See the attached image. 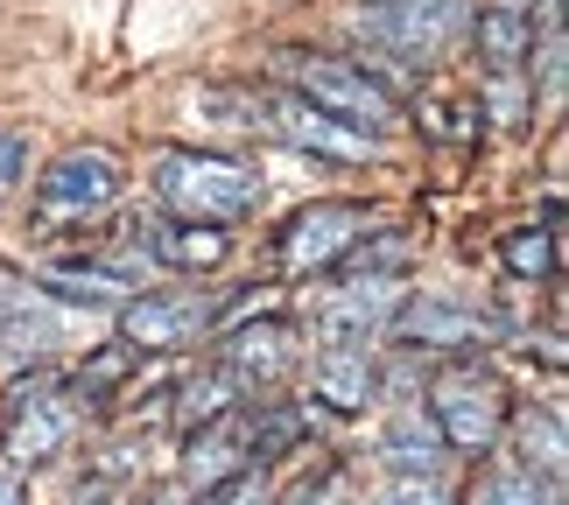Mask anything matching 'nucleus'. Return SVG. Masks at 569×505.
<instances>
[{
  "mask_svg": "<svg viewBox=\"0 0 569 505\" xmlns=\"http://www.w3.org/2000/svg\"><path fill=\"white\" fill-rule=\"evenodd\" d=\"M465 36H478V63H486V84L499 99V120L520 127V84H528V63H535V21H528V8H513V0L478 8Z\"/></svg>",
  "mask_w": 569,
  "mask_h": 505,
  "instance_id": "9",
  "label": "nucleus"
},
{
  "mask_svg": "<svg viewBox=\"0 0 569 505\" xmlns=\"http://www.w3.org/2000/svg\"><path fill=\"white\" fill-rule=\"evenodd\" d=\"M380 456H387L393 477H436L450 450H443V435H436L429 407L422 401H401V407L387 414V428H380Z\"/></svg>",
  "mask_w": 569,
  "mask_h": 505,
  "instance_id": "15",
  "label": "nucleus"
},
{
  "mask_svg": "<svg viewBox=\"0 0 569 505\" xmlns=\"http://www.w3.org/2000/svg\"><path fill=\"white\" fill-rule=\"evenodd\" d=\"M507 267H513V274H556V225L513 232V239H507Z\"/></svg>",
  "mask_w": 569,
  "mask_h": 505,
  "instance_id": "22",
  "label": "nucleus"
},
{
  "mask_svg": "<svg viewBox=\"0 0 569 505\" xmlns=\"http://www.w3.org/2000/svg\"><path fill=\"white\" fill-rule=\"evenodd\" d=\"M50 344H63V310L42 289H29L0 316V358H42Z\"/></svg>",
  "mask_w": 569,
  "mask_h": 505,
  "instance_id": "19",
  "label": "nucleus"
},
{
  "mask_svg": "<svg viewBox=\"0 0 569 505\" xmlns=\"http://www.w3.org/2000/svg\"><path fill=\"white\" fill-rule=\"evenodd\" d=\"M274 84L296 92L302 105H317L323 120L366 134V141L393 127V92L366 71V63H345V57H323V50H281L274 57Z\"/></svg>",
  "mask_w": 569,
  "mask_h": 505,
  "instance_id": "2",
  "label": "nucleus"
},
{
  "mask_svg": "<svg viewBox=\"0 0 569 505\" xmlns=\"http://www.w3.org/2000/svg\"><path fill=\"white\" fill-rule=\"evenodd\" d=\"M274 505H352V477H345L338 464H317L289 498H274Z\"/></svg>",
  "mask_w": 569,
  "mask_h": 505,
  "instance_id": "23",
  "label": "nucleus"
},
{
  "mask_svg": "<svg viewBox=\"0 0 569 505\" xmlns=\"http://www.w3.org/2000/svg\"><path fill=\"white\" fill-rule=\"evenodd\" d=\"M21 295H29V281H21V274L8 267V260H0V316H8V310H14Z\"/></svg>",
  "mask_w": 569,
  "mask_h": 505,
  "instance_id": "27",
  "label": "nucleus"
},
{
  "mask_svg": "<svg viewBox=\"0 0 569 505\" xmlns=\"http://www.w3.org/2000/svg\"><path fill=\"white\" fill-rule=\"evenodd\" d=\"M471 29V0H359V36L387 63L429 71L443 63Z\"/></svg>",
  "mask_w": 569,
  "mask_h": 505,
  "instance_id": "4",
  "label": "nucleus"
},
{
  "mask_svg": "<svg viewBox=\"0 0 569 505\" xmlns=\"http://www.w3.org/2000/svg\"><path fill=\"white\" fill-rule=\"evenodd\" d=\"M387 337L408 344V351H465V344H492L499 316L471 310V302H450V295H401Z\"/></svg>",
  "mask_w": 569,
  "mask_h": 505,
  "instance_id": "13",
  "label": "nucleus"
},
{
  "mask_svg": "<svg viewBox=\"0 0 569 505\" xmlns=\"http://www.w3.org/2000/svg\"><path fill=\"white\" fill-rule=\"evenodd\" d=\"M429 422L443 435V450H465V456H486L513 422V401H507V380L486 365H443L429 386Z\"/></svg>",
  "mask_w": 569,
  "mask_h": 505,
  "instance_id": "5",
  "label": "nucleus"
},
{
  "mask_svg": "<svg viewBox=\"0 0 569 505\" xmlns=\"http://www.w3.org/2000/svg\"><path fill=\"white\" fill-rule=\"evenodd\" d=\"M226 253H232V239L218 225H183V218H169V225L148 232V260H156V267H177V274H211V267H226Z\"/></svg>",
  "mask_w": 569,
  "mask_h": 505,
  "instance_id": "18",
  "label": "nucleus"
},
{
  "mask_svg": "<svg viewBox=\"0 0 569 505\" xmlns=\"http://www.w3.org/2000/svg\"><path fill=\"white\" fill-rule=\"evenodd\" d=\"M218 323V302L197 295V289H156V295H134L120 310V344L148 358V351H190L204 344Z\"/></svg>",
  "mask_w": 569,
  "mask_h": 505,
  "instance_id": "8",
  "label": "nucleus"
},
{
  "mask_svg": "<svg viewBox=\"0 0 569 505\" xmlns=\"http://www.w3.org/2000/svg\"><path fill=\"white\" fill-rule=\"evenodd\" d=\"M373 505H457L436 477H387V485L373 492Z\"/></svg>",
  "mask_w": 569,
  "mask_h": 505,
  "instance_id": "24",
  "label": "nucleus"
},
{
  "mask_svg": "<svg viewBox=\"0 0 569 505\" xmlns=\"http://www.w3.org/2000/svg\"><path fill=\"white\" fill-rule=\"evenodd\" d=\"M478 505H569L556 477H535L520 464H492L486 485H478Z\"/></svg>",
  "mask_w": 569,
  "mask_h": 505,
  "instance_id": "21",
  "label": "nucleus"
},
{
  "mask_svg": "<svg viewBox=\"0 0 569 505\" xmlns=\"http://www.w3.org/2000/svg\"><path fill=\"white\" fill-rule=\"evenodd\" d=\"M359 239H366V204L323 196V204L289 218V232H281V267L289 274H331V267L352 260Z\"/></svg>",
  "mask_w": 569,
  "mask_h": 505,
  "instance_id": "10",
  "label": "nucleus"
},
{
  "mask_svg": "<svg viewBox=\"0 0 569 505\" xmlns=\"http://www.w3.org/2000/svg\"><path fill=\"white\" fill-rule=\"evenodd\" d=\"M562 456H569V435H562V414L556 407H528L507 422V464L535 471V477H556L562 485Z\"/></svg>",
  "mask_w": 569,
  "mask_h": 505,
  "instance_id": "17",
  "label": "nucleus"
},
{
  "mask_svg": "<svg viewBox=\"0 0 569 505\" xmlns=\"http://www.w3.org/2000/svg\"><path fill=\"white\" fill-rule=\"evenodd\" d=\"M197 505H274V492H268L260 471H239V477H226V485H211Z\"/></svg>",
  "mask_w": 569,
  "mask_h": 505,
  "instance_id": "25",
  "label": "nucleus"
},
{
  "mask_svg": "<svg viewBox=\"0 0 569 505\" xmlns=\"http://www.w3.org/2000/svg\"><path fill=\"white\" fill-rule=\"evenodd\" d=\"M78 422H84V401H78L71 380H57V372H21L8 386V401H0V456H8V471H36V464H50V456H63Z\"/></svg>",
  "mask_w": 569,
  "mask_h": 505,
  "instance_id": "3",
  "label": "nucleus"
},
{
  "mask_svg": "<svg viewBox=\"0 0 569 505\" xmlns=\"http://www.w3.org/2000/svg\"><path fill=\"white\" fill-rule=\"evenodd\" d=\"M156 196L183 225H247L260 211V175L232 155H204V148H169L156 155Z\"/></svg>",
  "mask_w": 569,
  "mask_h": 505,
  "instance_id": "1",
  "label": "nucleus"
},
{
  "mask_svg": "<svg viewBox=\"0 0 569 505\" xmlns=\"http://www.w3.org/2000/svg\"><path fill=\"white\" fill-rule=\"evenodd\" d=\"M0 505H29V492H21V471L0 464Z\"/></svg>",
  "mask_w": 569,
  "mask_h": 505,
  "instance_id": "28",
  "label": "nucleus"
},
{
  "mask_svg": "<svg viewBox=\"0 0 569 505\" xmlns=\"http://www.w3.org/2000/svg\"><path fill=\"white\" fill-rule=\"evenodd\" d=\"M239 471H253V414H247V407L218 414V422H204V428H190L183 477H190L197 492L226 485V477H239Z\"/></svg>",
  "mask_w": 569,
  "mask_h": 505,
  "instance_id": "14",
  "label": "nucleus"
},
{
  "mask_svg": "<svg viewBox=\"0 0 569 505\" xmlns=\"http://www.w3.org/2000/svg\"><path fill=\"white\" fill-rule=\"evenodd\" d=\"M393 310H401V281H393V274H352L345 289H331V295L317 302V337L323 344L373 351L387 337Z\"/></svg>",
  "mask_w": 569,
  "mask_h": 505,
  "instance_id": "12",
  "label": "nucleus"
},
{
  "mask_svg": "<svg viewBox=\"0 0 569 505\" xmlns=\"http://www.w3.org/2000/svg\"><path fill=\"white\" fill-rule=\"evenodd\" d=\"M211 365H226L232 386L247 393V401H253V393H274L302 365V331H296L289 316H253L247 331H232L226 344H218Z\"/></svg>",
  "mask_w": 569,
  "mask_h": 505,
  "instance_id": "11",
  "label": "nucleus"
},
{
  "mask_svg": "<svg viewBox=\"0 0 569 505\" xmlns=\"http://www.w3.org/2000/svg\"><path fill=\"white\" fill-rule=\"evenodd\" d=\"M127 190V169L113 148L84 141V148H63V155L36 175V218L42 225H92L99 211H113Z\"/></svg>",
  "mask_w": 569,
  "mask_h": 505,
  "instance_id": "6",
  "label": "nucleus"
},
{
  "mask_svg": "<svg viewBox=\"0 0 569 505\" xmlns=\"http://www.w3.org/2000/svg\"><path fill=\"white\" fill-rule=\"evenodd\" d=\"M21 175H29V141H21L14 127H0V204L21 190Z\"/></svg>",
  "mask_w": 569,
  "mask_h": 505,
  "instance_id": "26",
  "label": "nucleus"
},
{
  "mask_svg": "<svg viewBox=\"0 0 569 505\" xmlns=\"http://www.w3.org/2000/svg\"><path fill=\"white\" fill-rule=\"evenodd\" d=\"M247 393L232 386V372L226 365H204V372H190V380L177 386V428H204L218 422V414H232Z\"/></svg>",
  "mask_w": 569,
  "mask_h": 505,
  "instance_id": "20",
  "label": "nucleus"
},
{
  "mask_svg": "<svg viewBox=\"0 0 569 505\" xmlns=\"http://www.w3.org/2000/svg\"><path fill=\"white\" fill-rule=\"evenodd\" d=\"M239 113H247L239 127H260V134L281 141V148H310V155H331V162H366V155H373V141H366V134L323 120L317 105H302L296 92H281V84H274V92H260V99L247 92V99H239Z\"/></svg>",
  "mask_w": 569,
  "mask_h": 505,
  "instance_id": "7",
  "label": "nucleus"
},
{
  "mask_svg": "<svg viewBox=\"0 0 569 505\" xmlns=\"http://www.w3.org/2000/svg\"><path fill=\"white\" fill-rule=\"evenodd\" d=\"M310 386H317V401H323V407L352 414V407H366V401L380 393V365H373V351L323 344V351H317V365H310Z\"/></svg>",
  "mask_w": 569,
  "mask_h": 505,
  "instance_id": "16",
  "label": "nucleus"
}]
</instances>
